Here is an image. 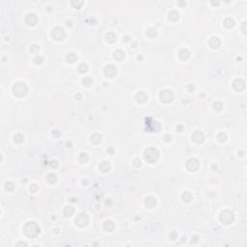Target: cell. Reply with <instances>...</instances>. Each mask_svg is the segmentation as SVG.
<instances>
[{"label":"cell","mask_w":247,"mask_h":247,"mask_svg":"<svg viewBox=\"0 0 247 247\" xmlns=\"http://www.w3.org/2000/svg\"><path fill=\"white\" fill-rule=\"evenodd\" d=\"M157 156H159V153H157V151L155 149H154L153 154H150L149 151H147V152L145 153V159L150 162H154L156 159Z\"/></svg>","instance_id":"2"},{"label":"cell","mask_w":247,"mask_h":247,"mask_svg":"<svg viewBox=\"0 0 247 247\" xmlns=\"http://www.w3.org/2000/svg\"><path fill=\"white\" fill-rule=\"evenodd\" d=\"M14 92L18 96H23L26 92V87L25 84L22 83H18L15 87H14Z\"/></svg>","instance_id":"1"},{"label":"cell","mask_w":247,"mask_h":247,"mask_svg":"<svg viewBox=\"0 0 247 247\" xmlns=\"http://www.w3.org/2000/svg\"><path fill=\"white\" fill-rule=\"evenodd\" d=\"M52 36L55 38L56 40H62L65 36V32L63 29L61 28H56L55 30H53L52 32Z\"/></svg>","instance_id":"4"},{"label":"cell","mask_w":247,"mask_h":247,"mask_svg":"<svg viewBox=\"0 0 247 247\" xmlns=\"http://www.w3.org/2000/svg\"><path fill=\"white\" fill-rule=\"evenodd\" d=\"M160 98L164 102H169V101L172 100V99H173V94H172V92H171V91H164V92L161 93Z\"/></svg>","instance_id":"3"}]
</instances>
